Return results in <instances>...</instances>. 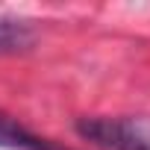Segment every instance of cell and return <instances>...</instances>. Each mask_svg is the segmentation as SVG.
Segmentation results:
<instances>
[{
	"mask_svg": "<svg viewBox=\"0 0 150 150\" xmlns=\"http://www.w3.org/2000/svg\"><path fill=\"white\" fill-rule=\"evenodd\" d=\"M33 30L30 24L24 21H15V18H0V56L3 53H18V50H27L33 44Z\"/></svg>",
	"mask_w": 150,
	"mask_h": 150,
	"instance_id": "3",
	"label": "cell"
},
{
	"mask_svg": "<svg viewBox=\"0 0 150 150\" xmlns=\"http://www.w3.org/2000/svg\"><path fill=\"white\" fill-rule=\"evenodd\" d=\"M0 147L3 150H68L50 138L35 135L33 129H27L24 124H18L3 112H0Z\"/></svg>",
	"mask_w": 150,
	"mask_h": 150,
	"instance_id": "2",
	"label": "cell"
},
{
	"mask_svg": "<svg viewBox=\"0 0 150 150\" xmlns=\"http://www.w3.org/2000/svg\"><path fill=\"white\" fill-rule=\"evenodd\" d=\"M77 132L103 150H150V118H83Z\"/></svg>",
	"mask_w": 150,
	"mask_h": 150,
	"instance_id": "1",
	"label": "cell"
}]
</instances>
